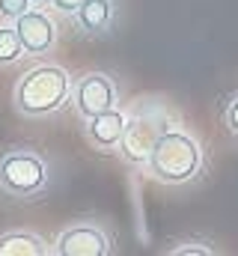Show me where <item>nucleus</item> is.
I'll use <instances>...</instances> for the list:
<instances>
[{
	"label": "nucleus",
	"instance_id": "2eb2a0df",
	"mask_svg": "<svg viewBox=\"0 0 238 256\" xmlns=\"http://www.w3.org/2000/svg\"><path fill=\"white\" fill-rule=\"evenodd\" d=\"M226 126H230V128L238 134V96L232 98V104L226 108Z\"/></svg>",
	"mask_w": 238,
	"mask_h": 256
},
{
	"label": "nucleus",
	"instance_id": "f8f14e48",
	"mask_svg": "<svg viewBox=\"0 0 238 256\" xmlns=\"http://www.w3.org/2000/svg\"><path fill=\"white\" fill-rule=\"evenodd\" d=\"M30 3L33 0H0V15L9 21H18L24 12H30Z\"/></svg>",
	"mask_w": 238,
	"mask_h": 256
},
{
	"label": "nucleus",
	"instance_id": "ddd939ff",
	"mask_svg": "<svg viewBox=\"0 0 238 256\" xmlns=\"http://www.w3.org/2000/svg\"><path fill=\"white\" fill-rule=\"evenodd\" d=\"M173 256H212L214 250L212 248H200V244H184V248H176V250H170Z\"/></svg>",
	"mask_w": 238,
	"mask_h": 256
},
{
	"label": "nucleus",
	"instance_id": "7ed1b4c3",
	"mask_svg": "<svg viewBox=\"0 0 238 256\" xmlns=\"http://www.w3.org/2000/svg\"><path fill=\"white\" fill-rule=\"evenodd\" d=\"M48 182L45 161L33 152H9L0 158V188L15 196H30Z\"/></svg>",
	"mask_w": 238,
	"mask_h": 256
},
{
	"label": "nucleus",
	"instance_id": "f03ea898",
	"mask_svg": "<svg viewBox=\"0 0 238 256\" xmlns=\"http://www.w3.org/2000/svg\"><path fill=\"white\" fill-rule=\"evenodd\" d=\"M200 161H202V155H200V146H196V140L190 134H184V131H161L146 167H149V173L155 179H161L167 185H182V182L196 176Z\"/></svg>",
	"mask_w": 238,
	"mask_h": 256
},
{
	"label": "nucleus",
	"instance_id": "0eeeda50",
	"mask_svg": "<svg viewBox=\"0 0 238 256\" xmlns=\"http://www.w3.org/2000/svg\"><path fill=\"white\" fill-rule=\"evenodd\" d=\"M158 137H161V131L152 126L149 120H131L128 128H125V134H122L119 152L131 164H146L152 149H155V143H158Z\"/></svg>",
	"mask_w": 238,
	"mask_h": 256
},
{
	"label": "nucleus",
	"instance_id": "dca6fc26",
	"mask_svg": "<svg viewBox=\"0 0 238 256\" xmlns=\"http://www.w3.org/2000/svg\"><path fill=\"white\" fill-rule=\"evenodd\" d=\"M33 3H45V0H33Z\"/></svg>",
	"mask_w": 238,
	"mask_h": 256
},
{
	"label": "nucleus",
	"instance_id": "423d86ee",
	"mask_svg": "<svg viewBox=\"0 0 238 256\" xmlns=\"http://www.w3.org/2000/svg\"><path fill=\"white\" fill-rule=\"evenodd\" d=\"M15 27H18V36H21L27 54H45V51H51L54 42H57V24H54L45 12L30 9V12H24V15L15 21Z\"/></svg>",
	"mask_w": 238,
	"mask_h": 256
},
{
	"label": "nucleus",
	"instance_id": "6e6552de",
	"mask_svg": "<svg viewBox=\"0 0 238 256\" xmlns=\"http://www.w3.org/2000/svg\"><path fill=\"white\" fill-rule=\"evenodd\" d=\"M125 128H128V120H125V114L122 110H104V114H98V116H92V120H86V137L98 146V149H116L119 143H122V134H125Z\"/></svg>",
	"mask_w": 238,
	"mask_h": 256
},
{
	"label": "nucleus",
	"instance_id": "9d476101",
	"mask_svg": "<svg viewBox=\"0 0 238 256\" xmlns=\"http://www.w3.org/2000/svg\"><path fill=\"white\" fill-rule=\"evenodd\" d=\"M110 15H114L110 0H86V3L78 9V24H80L84 30H90V33H102V30H108Z\"/></svg>",
	"mask_w": 238,
	"mask_h": 256
},
{
	"label": "nucleus",
	"instance_id": "f257e3e1",
	"mask_svg": "<svg viewBox=\"0 0 238 256\" xmlns=\"http://www.w3.org/2000/svg\"><path fill=\"white\" fill-rule=\"evenodd\" d=\"M68 74L60 68V66H36L30 68L18 86H15V104L21 114L27 116H45V114H54L66 104L68 98Z\"/></svg>",
	"mask_w": 238,
	"mask_h": 256
},
{
	"label": "nucleus",
	"instance_id": "9b49d317",
	"mask_svg": "<svg viewBox=\"0 0 238 256\" xmlns=\"http://www.w3.org/2000/svg\"><path fill=\"white\" fill-rule=\"evenodd\" d=\"M21 54H27V51H24L21 36H18V27L15 24L12 27H0V66L15 63Z\"/></svg>",
	"mask_w": 238,
	"mask_h": 256
},
{
	"label": "nucleus",
	"instance_id": "1a4fd4ad",
	"mask_svg": "<svg viewBox=\"0 0 238 256\" xmlns=\"http://www.w3.org/2000/svg\"><path fill=\"white\" fill-rule=\"evenodd\" d=\"M48 248L33 232H6L0 236V256H45Z\"/></svg>",
	"mask_w": 238,
	"mask_h": 256
},
{
	"label": "nucleus",
	"instance_id": "4468645a",
	"mask_svg": "<svg viewBox=\"0 0 238 256\" xmlns=\"http://www.w3.org/2000/svg\"><path fill=\"white\" fill-rule=\"evenodd\" d=\"M86 0H51V6L57 9V12H74L78 15V9L84 6Z\"/></svg>",
	"mask_w": 238,
	"mask_h": 256
},
{
	"label": "nucleus",
	"instance_id": "39448f33",
	"mask_svg": "<svg viewBox=\"0 0 238 256\" xmlns=\"http://www.w3.org/2000/svg\"><path fill=\"white\" fill-rule=\"evenodd\" d=\"M54 254H60V256H104V254H110V238L98 226L78 224V226H68L57 238Z\"/></svg>",
	"mask_w": 238,
	"mask_h": 256
},
{
	"label": "nucleus",
	"instance_id": "20e7f679",
	"mask_svg": "<svg viewBox=\"0 0 238 256\" xmlns=\"http://www.w3.org/2000/svg\"><path fill=\"white\" fill-rule=\"evenodd\" d=\"M116 104V90L110 84L108 74L102 72H92V74H84L74 86V108L84 120H92L104 110H110Z\"/></svg>",
	"mask_w": 238,
	"mask_h": 256
}]
</instances>
